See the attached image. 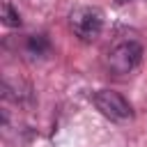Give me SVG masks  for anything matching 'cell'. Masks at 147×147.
<instances>
[{
    "label": "cell",
    "mask_w": 147,
    "mask_h": 147,
    "mask_svg": "<svg viewBox=\"0 0 147 147\" xmlns=\"http://www.w3.org/2000/svg\"><path fill=\"white\" fill-rule=\"evenodd\" d=\"M92 101H94L96 110H99L103 117H108L110 122H129V119L133 117L131 103H129L119 92H115V90H99Z\"/></svg>",
    "instance_id": "cell-3"
},
{
    "label": "cell",
    "mask_w": 147,
    "mask_h": 147,
    "mask_svg": "<svg viewBox=\"0 0 147 147\" xmlns=\"http://www.w3.org/2000/svg\"><path fill=\"white\" fill-rule=\"evenodd\" d=\"M2 18H5V25H9V28H18L21 25V16H18V11L5 0L2 2Z\"/></svg>",
    "instance_id": "cell-5"
},
{
    "label": "cell",
    "mask_w": 147,
    "mask_h": 147,
    "mask_svg": "<svg viewBox=\"0 0 147 147\" xmlns=\"http://www.w3.org/2000/svg\"><path fill=\"white\" fill-rule=\"evenodd\" d=\"M142 62V46L138 41H122L108 51L106 64L115 76H129L133 74Z\"/></svg>",
    "instance_id": "cell-2"
},
{
    "label": "cell",
    "mask_w": 147,
    "mask_h": 147,
    "mask_svg": "<svg viewBox=\"0 0 147 147\" xmlns=\"http://www.w3.org/2000/svg\"><path fill=\"white\" fill-rule=\"evenodd\" d=\"M46 51H48V39H46L44 34H32V37H28V53H30V55L39 57V55H44Z\"/></svg>",
    "instance_id": "cell-4"
},
{
    "label": "cell",
    "mask_w": 147,
    "mask_h": 147,
    "mask_svg": "<svg viewBox=\"0 0 147 147\" xmlns=\"http://www.w3.org/2000/svg\"><path fill=\"white\" fill-rule=\"evenodd\" d=\"M69 28L80 41H94L103 30V14L96 7H74L69 14Z\"/></svg>",
    "instance_id": "cell-1"
}]
</instances>
